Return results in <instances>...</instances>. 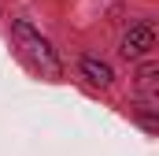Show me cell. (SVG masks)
<instances>
[{
	"instance_id": "3",
	"label": "cell",
	"mask_w": 159,
	"mask_h": 156,
	"mask_svg": "<svg viewBox=\"0 0 159 156\" xmlns=\"http://www.w3.org/2000/svg\"><path fill=\"white\" fill-rule=\"evenodd\" d=\"M81 75H85V82H89V85H100V89H107V85H111V67H107V63H104V60H96V56H85V60H81Z\"/></svg>"
},
{
	"instance_id": "2",
	"label": "cell",
	"mask_w": 159,
	"mask_h": 156,
	"mask_svg": "<svg viewBox=\"0 0 159 156\" xmlns=\"http://www.w3.org/2000/svg\"><path fill=\"white\" fill-rule=\"evenodd\" d=\"M152 45H156V30L152 26H133L126 37H122V56L126 60H137V56H148L152 52Z\"/></svg>"
},
{
	"instance_id": "4",
	"label": "cell",
	"mask_w": 159,
	"mask_h": 156,
	"mask_svg": "<svg viewBox=\"0 0 159 156\" xmlns=\"http://www.w3.org/2000/svg\"><path fill=\"white\" fill-rule=\"evenodd\" d=\"M156 63H148V67H144V71H141V89H144V93H148V100H152V93H156Z\"/></svg>"
},
{
	"instance_id": "1",
	"label": "cell",
	"mask_w": 159,
	"mask_h": 156,
	"mask_svg": "<svg viewBox=\"0 0 159 156\" xmlns=\"http://www.w3.org/2000/svg\"><path fill=\"white\" fill-rule=\"evenodd\" d=\"M11 37H15L19 56H22L41 78H59V75H63V63H59L56 48H52L48 37H44L41 30H34L26 19H15V22H11Z\"/></svg>"
}]
</instances>
